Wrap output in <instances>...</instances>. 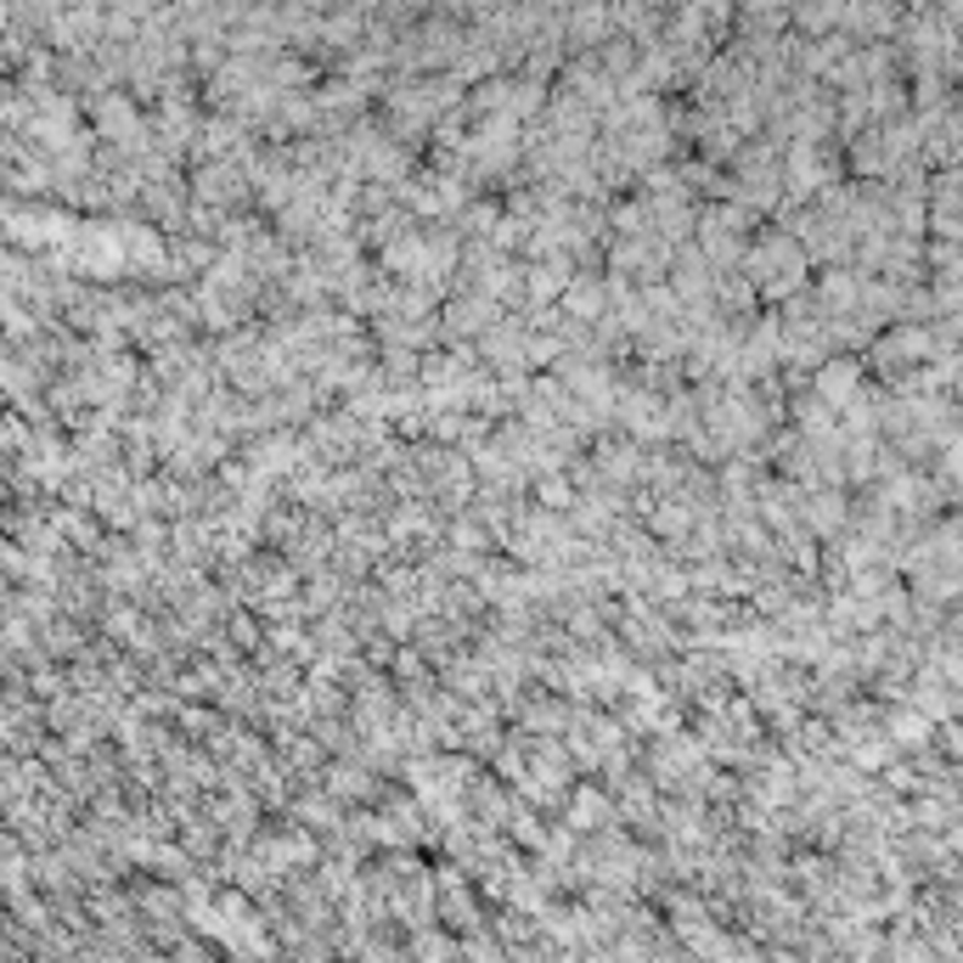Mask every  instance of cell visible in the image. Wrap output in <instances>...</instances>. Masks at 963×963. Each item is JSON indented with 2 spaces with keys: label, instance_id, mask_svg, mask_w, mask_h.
<instances>
[{
  "label": "cell",
  "instance_id": "6da1fadb",
  "mask_svg": "<svg viewBox=\"0 0 963 963\" xmlns=\"http://www.w3.org/2000/svg\"><path fill=\"white\" fill-rule=\"evenodd\" d=\"M749 271H755V282H760V294L784 299V294H795V287H800L806 260H800V249H789L784 237H778V243H766V249L749 254Z\"/></svg>",
  "mask_w": 963,
  "mask_h": 963
},
{
  "label": "cell",
  "instance_id": "7a4b0ae2",
  "mask_svg": "<svg viewBox=\"0 0 963 963\" xmlns=\"http://www.w3.org/2000/svg\"><path fill=\"white\" fill-rule=\"evenodd\" d=\"M496 327V294H462L457 305H446V332H491Z\"/></svg>",
  "mask_w": 963,
  "mask_h": 963
},
{
  "label": "cell",
  "instance_id": "3957f363",
  "mask_svg": "<svg viewBox=\"0 0 963 963\" xmlns=\"http://www.w3.org/2000/svg\"><path fill=\"white\" fill-rule=\"evenodd\" d=\"M851 390H856V366H829L817 377V395L834 401V406H851Z\"/></svg>",
  "mask_w": 963,
  "mask_h": 963
},
{
  "label": "cell",
  "instance_id": "277c9868",
  "mask_svg": "<svg viewBox=\"0 0 963 963\" xmlns=\"http://www.w3.org/2000/svg\"><path fill=\"white\" fill-rule=\"evenodd\" d=\"M603 817H609V806L598 795H574V823H603Z\"/></svg>",
  "mask_w": 963,
  "mask_h": 963
}]
</instances>
